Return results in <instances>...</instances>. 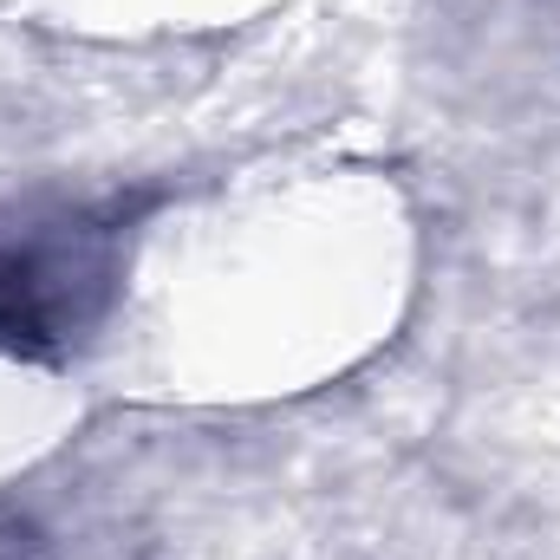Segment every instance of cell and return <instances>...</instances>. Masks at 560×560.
I'll return each mask as SVG.
<instances>
[{
    "mask_svg": "<svg viewBox=\"0 0 560 560\" xmlns=\"http://www.w3.org/2000/svg\"><path fill=\"white\" fill-rule=\"evenodd\" d=\"M98 280H105V255L85 229L0 248V339H13V346L66 339V326L85 319L79 293Z\"/></svg>",
    "mask_w": 560,
    "mask_h": 560,
    "instance_id": "cell-1",
    "label": "cell"
}]
</instances>
